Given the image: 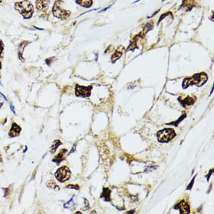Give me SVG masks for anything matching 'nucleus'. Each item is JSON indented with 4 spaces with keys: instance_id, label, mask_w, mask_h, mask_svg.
<instances>
[{
    "instance_id": "obj_1",
    "label": "nucleus",
    "mask_w": 214,
    "mask_h": 214,
    "mask_svg": "<svg viewBox=\"0 0 214 214\" xmlns=\"http://www.w3.org/2000/svg\"><path fill=\"white\" fill-rule=\"evenodd\" d=\"M208 77L206 73L201 72V73L195 74L193 77H188L184 79L182 87L184 89L188 88L191 85H196L197 87H202L206 83Z\"/></svg>"
},
{
    "instance_id": "obj_2",
    "label": "nucleus",
    "mask_w": 214,
    "mask_h": 214,
    "mask_svg": "<svg viewBox=\"0 0 214 214\" xmlns=\"http://www.w3.org/2000/svg\"><path fill=\"white\" fill-rule=\"evenodd\" d=\"M16 10L20 12L21 15L25 19H30L34 13V7L31 2L23 0L22 2L15 3Z\"/></svg>"
},
{
    "instance_id": "obj_3",
    "label": "nucleus",
    "mask_w": 214,
    "mask_h": 214,
    "mask_svg": "<svg viewBox=\"0 0 214 214\" xmlns=\"http://www.w3.org/2000/svg\"><path fill=\"white\" fill-rule=\"evenodd\" d=\"M176 133L172 129H164L157 133V139L161 143H168L175 137Z\"/></svg>"
},
{
    "instance_id": "obj_4",
    "label": "nucleus",
    "mask_w": 214,
    "mask_h": 214,
    "mask_svg": "<svg viewBox=\"0 0 214 214\" xmlns=\"http://www.w3.org/2000/svg\"><path fill=\"white\" fill-rule=\"evenodd\" d=\"M61 3V1H58V2L55 3L53 9H52V12H53V14L55 16L65 20V19H67L70 16V12L62 9L60 6V3Z\"/></svg>"
},
{
    "instance_id": "obj_5",
    "label": "nucleus",
    "mask_w": 214,
    "mask_h": 214,
    "mask_svg": "<svg viewBox=\"0 0 214 214\" xmlns=\"http://www.w3.org/2000/svg\"><path fill=\"white\" fill-rule=\"evenodd\" d=\"M70 174H71V172L69 168H67L66 166H63L58 169V171L55 174V176L59 182H65L67 180H69L70 178Z\"/></svg>"
},
{
    "instance_id": "obj_6",
    "label": "nucleus",
    "mask_w": 214,
    "mask_h": 214,
    "mask_svg": "<svg viewBox=\"0 0 214 214\" xmlns=\"http://www.w3.org/2000/svg\"><path fill=\"white\" fill-rule=\"evenodd\" d=\"M92 87H83V86H79L77 85L76 87V95L77 97H87L90 95V92H91Z\"/></svg>"
},
{
    "instance_id": "obj_7",
    "label": "nucleus",
    "mask_w": 214,
    "mask_h": 214,
    "mask_svg": "<svg viewBox=\"0 0 214 214\" xmlns=\"http://www.w3.org/2000/svg\"><path fill=\"white\" fill-rule=\"evenodd\" d=\"M174 209H178L180 211V213L181 214L189 213V212H190V208H189V204L187 203L185 201H184V200L177 204L174 206Z\"/></svg>"
},
{
    "instance_id": "obj_8",
    "label": "nucleus",
    "mask_w": 214,
    "mask_h": 214,
    "mask_svg": "<svg viewBox=\"0 0 214 214\" xmlns=\"http://www.w3.org/2000/svg\"><path fill=\"white\" fill-rule=\"evenodd\" d=\"M49 0H37L36 8L38 11H45L49 8Z\"/></svg>"
},
{
    "instance_id": "obj_9",
    "label": "nucleus",
    "mask_w": 214,
    "mask_h": 214,
    "mask_svg": "<svg viewBox=\"0 0 214 214\" xmlns=\"http://www.w3.org/2000/svg\"><path fill=\"white\" fill-rule=\"evenodd\" d=\"M21 132V128L16 123H13L11 129L9 132V136L10 137H16L20 135V133Z\"/></svg>"
},
{
    "instance_id": "obj_10",
    "label": "nucleus",
    "mask_w": 214,
    "mask_h": 214,
    "mask_svg": "<svg viewBox=\"0 0 214 214\" xmlns=\"http://www.w3.org/2000/svg\"><path fill=\"white\" fill-rule=\"evenodd\" d=\"M178 100L179 102L181 104V105L184 107H185L186 106H190V105H193L194 103L196 102V98L195 97H187L184 100H181L180 98H178Z\"/></svg>"
},
{
    "instance_id": "obj_11",
    "label": "nucleus",
    "mask_w": 214,
    "mask_h": 214,
    "mask_svg": "<svg viewBox=\"0 0 214 214\" xmlns=\"http://www.w3.org/2000/svg\"><path fill=\"white\" fill-rule=\"evenodd\" d=\"M67 153V150L66 149H64L62 150L60 152V153L58 154L57 156H55V157L53 159V162L57 163H60L62 161H63L64 159H65V157H66V153Z\"/></svg>"
},
{
    "instance_id": "obj_12",
    "label": "nucleus",
    "mask_w": 214,
    "mask_h": 214,
    "mask_svg": "<svg viewBox=\"0 0 214 214\" xmlns=\"http://www.w3.org/2000/svg\"><path fill=\"white\" fill-rule=\"evenodd\" d=\"M101 197L103 198L105 201H110V199H111V190L109 189H107V188H104L103 192H102Z\"/></svg>"
},
{
    "instance_id": "obj_13",
    "label": "nucleus",
    "mask_w": 214,
    "mask_h": 214,
    "mask_svg": "<svg viewBox=\"0 0 214 214\" xmlns=\"http://www.w3.org/2000/svg\"><path fill=\"white\" fill-rule=\"evenodd\" d=\"M60 145H62V143L60 140L54 141V143H52V145H51V148H50V152H51V153H55Z\"/></svg>"
},
{
    "instance_id": "obj_14",
    "label": "nucleus",
    "mask_w": 214,
    "mask_h": 214,
    "mask_svg": "<svg viewBox=\"0 0 214 214\" xmlns=\"http://www.w3.org/2000/svg\"><path fill=\"white\" fill-rule=\"evenodd\" d=\"M77 3L83 7H90L92 5V0H77Z\"/></svg>"
},
{
    "instance_id": "obj_15",
    "label": "nucleus",
    "mask_w": 214,
    "mask_h": 214,
    "mask_svg": "<svg viewBox=\"0 0 214 214\" xmlns=\"http://www.w3.org/2000/svg\"><path fill=\"white\" fill-rule=\"evenodd\" d=\"M27 41L26 42H23V43H21L20 45H19V51H18V55H19V57H20V59H22V55H23V49H24V48H25V46L27 45Z\"/></svg>"
},
{
    "instance_id": "obj_16",
    "label": "nucleus",
    "mask_w": 214,
    "mask_h": 214,
    "mask_svg": "<svg viewBox=\"0 0 214 214\" xmlns=\"http://www.w3.org/2000/svg\"><path fill=\"white\" fill-rule=\"evenodd\" d=\"M73 199H74V196L72 197V199H70L68 202H66V203L64 205V207H65V208H66V209H68V208H69V209H72V207L76 206H75V202H73Z\"/></svg>"
},
{
    "instance_id": "obj_17",
    "label": "nucleus",
    "mask_w": 214,
    "mask_h": 214,
    "mask_svg": "<svg viewBox=\"0 0 214 214\" xmlns=\"http://www.w3.org/2000/svg\"><path fill=\"white\" fill-rule=\"evenodd\" d=\"M47 185H48V187H49V188H50V189H54L55 190H57V191H59V186L57 185L55 183V182H53V181H50V182H48Z\"/></svg>"
},
{
    "instance_id": "obj_18",
    "label": "nucleus",
    "mask_w": 214,
    "mask_h": 214,
    "mask_svg": "<svg viewBox=\"0 0 214 214\" xmlns=\"http://www.w3.org/2000/svg\"><path fill=\"white\" fill-rule=\"evenodd\" d=\"M121 56H122V52H121V51H119V52H118V51H117L112 55V58H111V60H112L113 62H115L116 61V60H118V59H119V58Z\"/></svg>"
},
{
    "instance_id": "obj_19",
    "label": "nucleus",
    "mask_w": 214,
    "mask_h": 214,
    "mask_svg": "<svg viewBox=\"0 0 214 214\" xmlns=\"http://www.w3.org/2000/svg\"><path fill=\"white\" fill-rule=\"evenodd\" d=\"M152 28H153L152 23H146V24L145 25V27H144V32H145V33H146V32H148V31H150V30H151Z\"/></svg>"
},
{
    "instance_id": "obj_20",
    "label": "nucleus",
    "mask_w": 214,
    "mask_h": 214,
    "mask_svg": "<svg viewBox=\"0 0 214 214\" xmlns=\"http://www.w3.org/2000/svg\"><path fill=\"white\" fill-rule=\"evenodd\" d=\"M185 116H186V115H185V114H184V115H182V116H181V118H179V119H178V121H177V122H172V123H170V124H169V125H178V123H179V122H181V121H182V120H183V118H185Z\"/></svg>"
},
{
    "instance_id": "obj_21",
    "label": "nucleus",
    "mask_w": 214,
    "mask_h": 214,
    "mask_svg": "<svg viewBox=\"0 0 214 214\" xmlns=\"http://www.w3.org/2000/svg\"><path fill=\"white\" fill-rule=\"evenodd\" d=\"M3 51H4V45H3V41L0 40V55L1 57H3Z\"/></svg>"
},
{
    "instance_id": "obj_22",
    "label": "nucleus",
    "mask_w": 214,
    "mask_h": 214,
    "mask_svg": "<svg viewBox=\"0 0 214 214\" xmlns=\"http://www.w3.org/2000/svg\"><path fill=\"white\" fill-rule=\"evenodd\" d=\"M67 188H68V189H77V190H79V185H69L67 186Z\"/></svg>"
},
{
    "instance_id": "obj_23",
    "label": "nucleus",
    "mask_w": 214,
    "mask_h": 214,
    "mask_svg": "<svg viewBox=\"0 0 214 214\" xmlns=\"http://www.w3.org/2000/svg\"><path fill=\"white\" fill-rule=\"evenodd\" d=\"M195 178H196V177H194L193 179H192V180H191V183L189 184V185L188 186V188H187V189H188V190H190V189H191V188H192V185H193L194 181H195Z\"/></svg>"
},
{
    "instance_id": "obj_24",
    "label": "nucleus",
    "mask_w": 214,
    "mask_h": 214,
    "mask_svg": "<svg viewBox=\"0 0 214 214\" xmlns=\"http://www.w3.org/2000/svg\"><path fill=\"white\" fill-rule=\"evenodd\" d=\"M0 101H7L6 97L4 94H1V93H0Z\"/></svg>"
},
{
    "instance_id": "obj_25",
    "label": "nucleus",
    "mask_w": 214,
    "mask_h": 214,
    "mask_svg": "<svg viewBox=\"0 0 214 214\" xmlns=\"http://www.w3.org/2000/svg\"><path fill=\"white\" fill-rule=\"evenodd\" d=\"M10 107L11 111H13V112L14 113V114H15V113H16L15 107H14V106H13V103H12V102H10Z\"/></svg>"
},
{
    "instance_id": "obj_26",
    "label": "nucleus",
    "mask_w": 214,
    "mask_h": 214,
    "mask_svg": "<svg viewBox=\"0 0 214 214\" xmlns=\"http://www.w3.org/2000/svg\"><path fill=\"white\" fill-rule=\"evenodd\" d=\"M168 15V13H165V14H163V15L161 16V17H160V20H159V21H158V23H160V22H161V21L163 20V18L165 17V16H167Z\"/></svg>"
},
{
    "instance_id": "obj_27",
    "label": "nucleus",
    "mask_w": 214,
    "mask_h": 214,
    "mask_svg": "<svg viewBox=\"0 0 214 214\" xmlns=\"http://www.w3.org/2000/svg\"><path fill=\"white\" fill-rule=\"evenodd\" d=\"M111 5H109V6H108V7L105 8V9H104V10H102L101 11V12H104V11H106V10H108V9H109V8L111 7Z\"/></svg>"
},
{
    "instance_id": "obj_28",
    "label": "nucleus",
    "mask_w": 214,
    "mask_h": 214,
    "mask_svg": "<svg viewBox=\"0 0 214 214\" xmlns=\"http://www.w3.org/2000/svg\"><path fill=\"white\" fill-rule=\"evenodd\" d=\"M212 172H213V170H212V171H210V172H209V175H208V177H207V180H208V181H209V176H210V174H211Z\"/></svg>"
},
{
    "instance_id": "obj_29",
    "label": "nucleus",
    "mask_w": 214,
    "mask_h": 214,
    "mask_svg": "<svg viewBox=\"0 0 214 214\" xmlns=\"http://www.w3.org/2000/svg\"><path fill=\"white\" fill-rule=\"evenodd\" d=\"M75 149H76V146H74L73 147H72V151H71V152H70V153H72V152H74V150H75Z\"/></svg>"
},
{
    "instance_id": "obj_30",
    "label": "nucleus",
    "mask_w": 214,
    "mask_h": 214,
    "mask_svg": "<svg viewBox=\"0 0 214 214\" xmlns=\"http://www.w3.org/2000/svg\"><path fill=\"white\" fill-rule=\"evenodd\" d=\"M1 68H2V64H1V62H0V69H1Z\"/></svg>"
},
{
    "instance_id": "obj_31",
    "label": "nucleus",
    "mask_w": 214,
    "mask_h": 214,
    "mask_svg": "<svg viewBox=\"0 0 214 214\" xmlns=\"http://www.w3.org/2000/svg\"><path fill=\"white\" fill-rule=\"evenodd\" d=\"M162 1H164V0H162Z\"/></svg>"
}]
</instances>
